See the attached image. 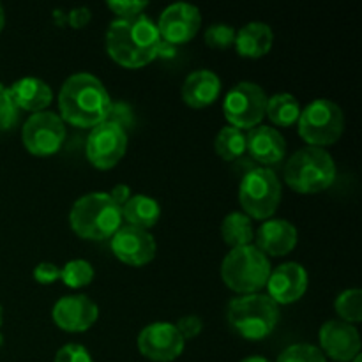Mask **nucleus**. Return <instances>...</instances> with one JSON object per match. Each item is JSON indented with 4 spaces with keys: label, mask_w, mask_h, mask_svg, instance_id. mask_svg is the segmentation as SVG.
<instances>
[{
    "label": "nucleus",
    "mask_w": 362,
    "mask_h": 362,
    "mask_svg": "<svg viewBox=\"0 0 362 362\" xmlns=\"http://www.w3.org/2000/svg\"><path fill=\"white\" fill-rule=\"evenodd\" d=\"M55 362H94L92 361L90 354L85 349L83 345H78V343H69V345H64L62 349L57 352Z\"/></svg>",
    "instance_id": "nucleus-33"
},
{
    "label": "nucleus",
    "mask_w": 362,
    "mask_h": 362,
    "mask_svg": "<svg viewBox=\"0 0 362 362\" xmlns=\"http://www.w3.org/2000/svg\"><path fill=\"white\" fill-rule=\"evenodd\" d=\"M110 198H112L113 202H115L117 205H119L120 209H122V205L126 204L127 200H129L131 197H133V194H131V189H129V186H126V184H117L115 187H113L112 191H110Z\"/></svg>",
    "instance_id": "nucleus-37"
},
{
    "label": "nucleus",
    "mask_w": 362,
    "mask_h": 362,
    "mask_svg": "<svg viewBox=\"0 0 362 362\" xmlns=\"http://www.w3.org/2000/svg\"><path fill=\"white\" fill-rule=\"evenodd\" d=\"M274 42V34L267 23L251 21L235 32V48L244 59H260L267 55Z\"/></svg>",
    "instance_id": "nucleus-22"
},
{
    "label": "nucleus",
    "mask_w": 362,
    "mask_h": 362,
    "mask_svg": "<svg viewBox=\"0 0 362 362\" xmlns=\"http://www.w3.org/2000/svg\"><path fill=\"white\" fill-rule=\"evenodd\" d=\"M184 338L175 324L156 322L147 325L138 336V350L141 356L154 362H172L184 352Z\"/></svg>",
    "instance_id": "nucleus-12"
},
{
    "label": "nucleus",
    "mask_w": 362,
    "mask_h": 362,
    "mask_svg": "<svg viewBox=\"0 0 362 362\" xmlns=\"http://www.w3.org/2000/svg\"><path fill=\"white\" fill-rule=\"evenodd\" d=\"M221 237L230 247L250 246L255 237L253 223L244 212H230L221 223Z\"/></svg>",
    "instance_id": "nucleus-24"
},
{
    "label": "nucleus",
    "mask_w": 362,
    "mask_h": 362,
    "mask_svg": "<svg viewBox=\"0 0 362 362\" xmlns=\"http://www.w3.org/2000/svg\"><path fill=\"white\" fill-rule=\"evenodd\" d=\"M297 230L286 219H269L258 228L257 247L267 257H285L297 246Z\"/></svg>",
    "instance_id": "nucleus-19"
},
{
    "label": "nucleus",
    "mask_w": 362,
    "mask_h": 362,
    "mask_svg": "<svg viewBox=\"0 0 362 362\" xmlns=\"http://www.w3.org/2000/svg\"><path fill=\"white\" fill-rule=\"evenodd\" d=\"M112 251L122 264L141 267L156 257V240L147 230L120 226L112 237Z\"/></svg>",
    "instance_id": "nucleus-14"
},
{
    "label": "nucleus",
    "mask_w": 362,
    "mask_h": 362,
    "mask_svg": "<svg viewBox=\"0 0 362 362\" xmlns=\"http://www.w3.org/2000/svg\"><path fill=\"white\" fill-rule=\"evenodd\" d=\"M147 6L148 4L141 2V0H115V2H108V7L119 16V20H127V18L144 14Z\"/></svg>",
    "instance_id": "nucleus-32"
},
{
    "label": "nucleus",
    "mask_w": 362,
    "mask_h": 362,
    "mask_svg": "<svg viewBox=\"0 0 362 362\" xmlns=\"http://www.w3.org/2000/svg\"><path fill=\"white\" fill-rule=\"evenodd\" d=\"M271 262L257 246L233 247L221 264V278L230 290L243 296L265 288L271 276Z\"/></svg>",
    "instance_id": "nucleus-6"
},
{
    "label": "nucleus",
    "mask_w": 362,
    "mask_h": 362,
    "mask_svg": "<svg viewBox=\"0 0 362 362\" xmlns=\"http://www.w3.org/2000/svg\"><path fill=\"white\" fill-rule=\"evenodd\" d=\"M21 140L32 156L48 158L57 154L66 140L64 120L53 112L32 113L23 124Z\"/></svg>",
    "instance_id": "nucleus-10"
},
{
    "label": "nucleus",
    "mask_w": 362,
    "mask_h": 362,
    "mask_svg": "<svg viewBox=\"0 0 362 362\" xmlns=\"http://www.w3.org/2000/svg\"><path fill=\"white\" fill-rule=\"evenodd\" d=\"M334 179V159L324 148H300L288 159L285 166V182L297 193H320L331 187Z\"/></svg>",
    "instance_id": "nucleus-4"
},
{
    "label": "nucleus",
    "mask_w": 362,
    "mask_h": 362,
    "mask_svg": "<svg viewBox=\"0 0 362 362\" xmlns=\"http://www.w3.org/2000/svg\"><path fill=\"white\" fill-rule=\"evenodd\" d=\"M240 362H271V361L260 356H253V357H246V359H243Z\"/></svg>",
    "instance_id": "nucleus-38"
},
{
    "label": "nucleus",
    "mask_w": 362,
    "mask_h": 362,
    "mask_svg": "<svg viewBox=\"0 0 362 362\" xmlns=\"http://www.w3.org/2000/svg\"><path fill=\"white\" fill-rule=\"evenodd\" d=\"M34 279L39 285H52L60 279V267L49 262H42L34 267Z\"/></svg>",
    "instance_id": "nucleus-34"
},
{
    "label": "nucleus",
    "mask_w": 362,
    "mask_h": 362,
    "mask_svg": "<svg viewBox=\"0 0 362 362\" xmlns=\"http://www.w3.org/2000/svg\"><path fill=\"white\" fill-rule=\"evenodd\" d=\"M202 25V14L198 7L191 4H172L161 13L158 21V32L163 42L172 46L186 45L198 34Z\"/></svg>",
    "instance_id": "nucleus-13"
},
{
    "label": "nucleus",
    "mask_w": 362,
    "mask_h": 362,
    "mask_svg": "<svg viewBox=\"0 0 362 362\" xmlns=\"http://www.w3.org/2000/svg\"><path fill=\"white\" fill-rule=\"evenodd\" d=\"M322 354L334 362H350L361 354V336L354 325L341 320H329L322 325L320 332Z\"/></svg>",
    "instance_id": "nucleus-15"
},
{
    "label": "nucleus",
    "mask_w": 362,
    "mask_h": 362,
    "mask_svg": "<svg viewBox=\"0 0 362 362\" xmlns=\"http://www.w3.org/2000/svg\"><path fill=\"white\" fill-rule=\"evenodd\" d=\"M53 322L66 332H85L98 322V304L87 296H66L57 300Z\"/></svg>",
    "instance_id": "nucleus-16"
},
{
    "label": "nucleus",
    "mask_w": 362,
    "mask_h": 362,
    "mask_svg": "<svg viewBox=\"0 0 362 362\" xmlns=\"http://www.w3.org/2000/svg\"><path fill=\"white\" fill-rule=\"evenodd\" d=\"M297 124L300 138L310 144V147L324 148L339 140L345 127V115L334 101L315 99L300 110Z\"/></svg>",
    "instance_id": "nucleus-7"
},
{
    "label": "nucleus",
    "mask_w": 362,
    "mask_h": 362,
    "mask_svg": "<svg viewBox=\"0 0 362 362\" xmlns=\"http://www.w3.org/2000/svg\"><path fill=\"white\" fill-rule=\"evenodd\" d=\"M94 279V267L87 260H71L60 269V281L69 288H83Z\"/></svg>",
    "instance_id": "nucleus-28"
},
{
    "label": "nucleus",
    "mask_w": 362,
    "mask_h": 362,
    "mask_svg": "<svg viewBox=\"0 0 362 362\" xmlns=\"http://www.w3.org/2000/svg\"><path fill=\"white\" fill-rule=\"evenodd\" d=\"M69 223L74 233L81 239H112L122 226V209L108 193H88L73 205Z\"/></svg>",
    "instance_id": "nucleus-3"
},
{
    "label": "nucleus",
    "mask_w": 362,
    "mask_h": 362,
    "mask_svg": "<svg viewBox=\"0 0 362 362\" xmlns=\"http://www.w3.org/2000/svg\"><path fill=\"white\" fill-rule=\"evenodd\" d=\"M265 115L271 119V122L278 127H290L296 124L300 117V105L292 94H276L267 98V108Z\"/></svg>",
    "instance_id": "nucleus-25"
},
{
    "label": "nucleus",
    "mask_w": 362,
    "mask_h": 362,
    "mask_svg": "<svg viewBox=\"0 0 362 362\" xmlns=\"http://www.w3.org/2000/svg\"><path fill=\"white\" fill-rule=\"evenodd\" d=\"M205 42L214 49H228L235 42V28L225 23L211 25L205 32Z\"/></svg>",
    "instance_id": "nucleus-30"
},
{
    "label": "nucleus",
    "mask_w": 362,
    "mask_h": 362,
    "mask_svg": "<svg viewBox=\"0 0 362 362\" xmlns=\"http://www.w3.org/2000/svg\"><path fill=\"white\" fill-rule=\"evenodd\" d=\"M244 214L253 219H269L281 204V182L271 168H253L244 175L239 187Z\"/></svg>",
    "instance_id": "nucleus-8"
},
{
    "label": "nucleus",
    "mask_w": 362,
    "mask_h": 362,
    "mask_svg": "<svg viewBox=\"0 0 362 362\" xmlns=\"http://www.w3.org/2000/svg\"><path fill=\"white\" fill-rule=\"evenodd\" d=\"M267 108V94L253 81H240L226 94L223 112L230 126L237 129H253L260 126Z\"/></svg>",
    "instance_id": "nucleus-9"
},
{
    "label": "nucleus",
    "mask_w": 362,
    "mask_h": 362,
    "mask_svg": "<svg viewBox=\"0 0 362 362\" xmlns=\"http://www.w3.org/2000/svg\"><path fill=\"white\" fill-rule=\"evenodd\" d=\"M175 327L177 331L180 332V336L184 338V341H186V339L197 338V336L202 332L204 324H202L200 318L194 317V315H187V317H182L179 322H177Z\"/></svg>",
    "instance_id": "nucleus-35"
},
{
    "label": "nucleus",
    "mask_w": 362,
    "mask_h": 362,
    "mask_svg": "<svg viewBox=\"0 0 362 362\" xmlns=\"http://www.w3.org/2000/svg\"><path fill=\"white\" fill-rule=\"evenodd\" d=\"M216 154L225 161H235L246 154V133L237 127H223L214 141Z\"/></svg>",
    "instance_id": "nucleus-26"
},
{
    "label": "nucleus",
    "mask_w": 362,
    "mask_h": 362,
    "mask_svg": "<svg viewBox=\"0 0 362 362\" xmlns=\"http://www.w3.org/2000/svg\"><path fill=\"white\" fill-rule=\"evenodd\" d=\"M20 110L14 105L9 88L0 83V131H7L16 126Z\"/></svg>",
    "instance_id": "nucleus-31"
},
{
    "label": "nucleus",
    "mask_w": 362,
    "mask_h": 362,
    "mask_svg": "<svg viewBox=\"0 0 362 362\" xmlns=\"http://www.w3.org/2000/svg\"><path fill=\"white\" fill-rule=\"evenodd\" d=\"M90 20H92V13L88 7H74V9L69 13V16H67V21H69V25L73 28L87 27V25L90 23Z\"/></svg>",
    "instance_id": "nucleus-36"
},
{
    "label": "nucleus",
    "mask_w": 362,
    "mask_h": 362,
    "mask_svg": "<svg viewBox=\"0 0 362 362\" xmlns=\"http://www.w3.org/2000/svg\"><path fill=\"white\" fill-rule=\"evenodd\" d=\"M127 151V133L126 127L120 124L105 120L99 126L92 127L88 133L87 159L99 170H110L124 158Z\"/></svg>",
    "instance_id": "nucleus-11"
},
{
    "label": "nucleus",
    "mask_w": 362,
    "mask_h": 362,
    "mask_svg": "<svg viewBox=\"0 0 362 362\" xmlns=\"http://www.w3.org/2000/svg\"><path fill=\"white\" fill-rule=\"evenodd\" d=\"M265 286L269 292L267 296L276 304L297 303L308 290V272L303 265L288 262L271 271Z\"/></svg>",
    "instance_id": "nucleus-17"
},
{
    "label": "nucleus",
    "mask_w": 362,
    "mask_h": 362,
    "mask_svg": "<svg viewBox=\"0 0 362 362\" xmlns=\"http://www.w3.org/2000/svg\"><path fill=\"white\" fill-rule=\"evenodd\" d=\"M60 119L76 127H95L108 120L112 98L105 85L88 73H78L67 78L59 95Z\"/></svg>",
    "instance_id": "nucleus-2"
},
{
    "label": "nucleus",
    "mask_w": 362,
    "mask_h": 362,
    "mask_svg": "<svg viewBox=\"0 0 362 362\" xmlns=\"http://www.w3.org/2000/svg\"><path fill=\"white\" fill-rule=\"evenodd\" d=\"M278 362H327L325 356L318 346L308 345V343H297L288 346L278 357Z\"/></svg>",
    "instance_id": "nucleus-29"
},
{
    "label": "nucleus",
    "mask_w": 362,
    "mask_h": 362,
    "mask_svg": "<svg viewBox=\"0 0 362 362\" xmlns=\"http://www.w3.org/2000/svg\"><path fill=\"white\" fill-rule=\"evenodd\" d=\"M4 23H6V14H4V7L2 4H0V32H2Z\"/></svg>",
    "instance_id": "nucleus-39"
},
{
    "label": "nucleus",
    "mask_w": 362,
    "mask_h": 362,
    "mask_svg": "<svg viewBox=\"0 0 362 362\" xmlns=\"http://www.w3.org/2000/svg\"><path fill=\"white\" fill-rule=\"evenodd\" d=\"M221 92V80L218 74L207 69L193 71L182 83V99L191 108H207Z\"/></svg>",
    "instance_id": "nucleus-20"
},
{
    "label": "nucleus",
    "mask_w": 362,
    "mask_h": 362,
    "mask_svg": "<svg viewBox=\"0 0 362 362\" xmlns=\"http://www.w3.org/2000/svg\"><path fill=\"white\" fill-rule=\"evenodd\" d=\"M228 324L244 339L258 341L271 334L279 322V308L269 296L250 293L228 304Z\"/></svg>",
    "instance_id": "nucleus-5"
},
{
    "label": "nucleus",
    "mask_w": 362,
    "mask_h": 362,
    "mask_svg": "<svg viewBox=\"0 0 362 362\" xmlns=\"http://www.w3.org/2000/svg\"><path fill=\"white\" fill-rule=\"evenodd\" d=\"M161 218V207L158 202L147 194H134L122 205V219L134 228L148 230L158 225Z\"/></svg>",
    "instance_id": "nucleus-23"
},
{
    "label": "nucleus",
    "mask_w": 362,
    "mask_h": 362,
    "mask_svg": "<svg viewBox=\"0 0 362 362\" xmlns=\"http://www.w3.org/2000/svg\"><path fill=\"white\" fill-rule=\"evenodd\" d=\"M246 152L267 168L283 161L286 154V141L274 127L257 126L246 133Z\"/></svg>",
    "instance_id": "nucleus-18"
},
{
    "label": "nucleus",
    "mask_w": 362,
    "mask_h": 362,
    "mask_svg": "<svg viewBox=\"0 0 362 362\" xmlns=\"http://www.w3.org/2000/svg\"><path fill=\"white\" fill-rule=\"evenodd\" d=\"M158 27L145 14L127 20H115L106 32V52L117 64L129 69L144 67L158 59Z\"/></svg>",
    "instance_id": "nucleus-1"
},
{
    "label": "nucleus",
    "mask_w": 362,
    "mask_h": 362,
    "mask_svg": "<svg viewBox=\"0 0 362 362\" xmlns=\"http://www.w3.org/2000/svg\"><path fill=\"white\" fill-rule=\"evenodd\" d=\"M9 94L18 110H25V112L32 113L46 112V108L52 105L53 99L52 87L46 81L34 76H27L14 81L9 87Z\"/></svg>",
    "instance_id": "nucleus-21"
},
{
    "label": "nucleus",
    "mask_w": 362,
    "mask_h": 362,
    "mask_svg": "<svg viewBox=\"0 0 362 362\" xmlns=\"http://www.w3.org/2000/svg\"><path fill=\"white\" fill-rule=\"evenodd\" d=\"M336 313L346 324H359L362 320V292L359 288L345 290L338 296L334 303Z\"/></svg>",
    "instance_id": "nucleus-27"
},
{
    "label": "nucleus",
    "mask_w": 362,
    "mask_h": 362,
    "mask_svg": "<svg viewBox=\"0 0 362 362\" xmlns=\"http://www.w3.org/2000/svg\"><path fill=\"white\" fill-rule=\"evenodd\" d=\"M2 318H4V313H2V306H0V327H2ZM0 345H2V334H0Z\"/></svg>",
    "instance_id": "nucleus-40"
}]
</instances>
